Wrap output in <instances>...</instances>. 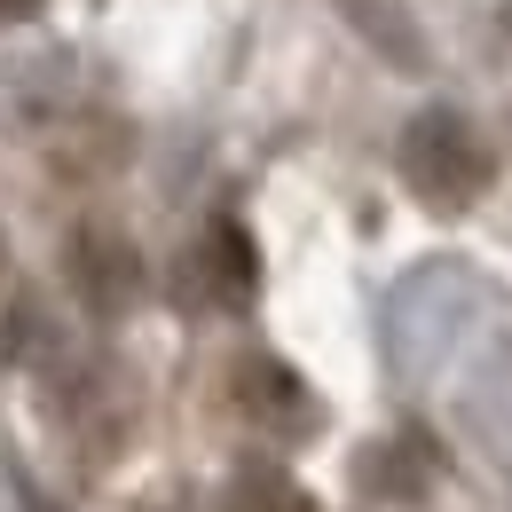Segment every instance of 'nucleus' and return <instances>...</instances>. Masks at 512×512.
I'll return each mask as SVG.
<instances>
[{"instance_id":"1","label":"nucleus","mask_w":512,"mask_h":512,"mask_svg":"<svg viewBox=\"0 0 512 512\" xmlns=\"http://www.w3.org/2000/svg\"><path fill=\"white\" fill-rule=\"evenodd\" d=\"M489 150H481V134L465 127L457 111H418L410 119V134H402V182L426 197V205H442V213H457V205H473V197L489 190Z\"/></svg>"},{"instance_id":"2","label":"nucleus","mask_w":512,"mask_h":512,"mask_svg":"<svg viewBox=\"0 0 512 512\" xmlns=\"http://www.w3.org/2000/svg\"><path fill=\"white\" fill-rule=\"evenodd\" d=\"M79 284H87V300L103 308V316H119L142 300V253H134L119 229H79Z\"/></svg>"},{"instance_id":"3","label":"nucleus","mask_w":512,"mask_h":512,"mask_svg":"<svg viewBox=\"0 0 512 512\" xmlns=\"http://www.w3.org/2000/svg\"><path fill=\"white\" fill-rule=\"evenodd\" d=\"M205 260H213V284H221V300H253L260 260H253V237H245L237 221H213V237H205Z\"/></svg>"},{"instance_id":"4","label":"nucleus","mask_w":512,"mask_h":512,"mask_svg":"<svg viewBox=\"0 0 512 512\" xmlns=\"http://www.w3.org/2000/svg\"><path fill=\"white\" fill-rule=\"evenodd\" d=\"M347 8H355V16H363V32H386V56H394V64H418V40H410V32H394V24H386V8H379V0H347Z\"/></svg>"},{"instance_id":"5","label":"nucleus","mask_w":512,"mask_h":512,"mask_svg":"<svg viewBox=\"0 0 512 512\" xmlns=\"http://www.w3.org/2000/svg\"><path fill=\"white\" fill-rule=\"evenodd\" d=\"M40 0H0V24H16V16H32Z\"/></svg>"}]
</instances>
